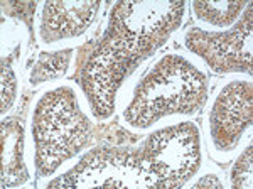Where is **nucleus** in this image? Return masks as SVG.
Segmentation results:
<instances>
[{"instance_id":"1","label":"nucleus","mask_w":253,"mask_h":189,"mask_svg":"<svg viewBox=\"0 0 253 189\" xmlns=\"http://www.w3.org/2000/svg\"><path fill=\"white\" fill-rule=\"evenodd\" d=\"M240 179L243 188H252V149L248 147V150L242 155V159L236 164L233 169V184L238 186Z\"/></svg>"},{"instance_id":"2","label":"nucleus","mask_w":253,"mask_h":189,"mask_svg":"<svg viewBox=\"0 0 253 189\" xmlns=\"http://www.w3.org/2000/svg\"><path fill=\"white\" fill-rule=\"evenodd\" d=\"M196 186H198V188H203V186H214V188H219V186H221V183H218L214 176H210V178L206 176V178H203L198 184H196Z\"/></svg>"}]
</instances>
